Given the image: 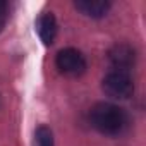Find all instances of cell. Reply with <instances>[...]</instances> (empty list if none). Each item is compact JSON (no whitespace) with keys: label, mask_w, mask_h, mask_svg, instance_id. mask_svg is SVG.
I'll use <instances>...</instances> for the list:
<instances>
[{"label":"cell","mask_w":146,"mask_h":146,"mask_svg":"<svg viewBox=\"0 0 146 146\" xmlns=\"http://www.w3.org/2000/svg\"><path fill=\"white\" fill-rule=\"evenodd\" d=\"M36 31L40 35V40L45 45H52L55 36H57V21L53 17L52 12H45L40 16L38 23H36Z\"/></svg>","instance_id":"5"},{"label":"cell","mask_w":146,"mask_h":146,"mask_svg":"<svg viewBox=\"0 0 146 146\" xmlns=\"http://www.w3.org/2000/svg\"><path fill=\"white\" fill-rule=\"evenodd\" d=\"M5 21H7V4L5 2H0V31H2Z\"/></svg>","instance_id":"8"},{"label":"cell","mask_w":146,"mask_h":146,"mask_svg":"<svg viewBox=\"0 0 146 146\" xmlns=\"http://www.w3.org/2000/svg\"><path fill=\"white\" fill-rule=\"evenodd\" d=\"M35 146H53V134L46 125H40L35 132Z\"/></svg>","instance_id":"7"},{"label":"cell","mask_w":146,"mask_h":146,"mask_svg":"<svg viewBox=\"0 0 146 146\" xmlns=\"http://www.w3.org/2000/svg\"><path fill=\"white\" fill-rule=\"evenodd\" d=\"M76 9L79 12H83L84 16H88V17L100 19V17H103L108 12L110 4L108 2H91V0H83V2H76Z\"/></svg>","instance_id":"6"},{"label":"cell","mask_w":146,"mask_h":146,"mask_svg":"<svg viewBox=\"0 0 146 146\" xmlns=\"http://www.w3.org/2000/svg\"><path fill=\"white\" fill-rule=\"evenodd\" d=\"M58 70L65 76H81L86 70V58L84 55L76 50V48H64L57 53V60H55Z\"/></svg>","instance_id":"3"},{"label":"cell","mask_w":146,"mask_h":146,"mask_svg":"<svg viewBox=\"0 0 146 146\" xmlns=\"http://www.w3.org/2000/svg\"><path fill=\"white\" fill-rule=\"evenodd\" d=\"M108 60L117 70L127 72V69H131L136 62V52L132 50V46H129L125 43H119L110 48Z\"/></svg>","instance_id":"4"},{"label":"cell","mask_w":146,"mask_h":146,"mask_svg":"<svg viewBox=\"0 0 146 146\" xmlns=\"http://www.w3.org/2000/svg\"><path fill=\"white\" fill-rule=\"evenodd\" d=\"M91 125L107 136H119L125 131L129 124V117L124 108L113 103H96L90 112Z\"/></svg>","instance_id":"1"},{"label":"cell","mask_w":146,"mask_h":146,"mask_svg":"<svg viewBox=\"0 0 146 146\" xmlns=\"http://www.w3.org/2000/svg\"><path fill=\"white\" fill-rule=\"evenodd\" d=\"M103 91L115 100H125L134 93V83L127 72L113 70L103 79Z\"/></svg>","instance_id":"2"}]
</instances>
